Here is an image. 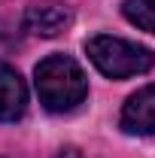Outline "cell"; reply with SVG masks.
<instances>
[{"mask_svg":"<svg viewBox=\"0 0 155 158\" xmlns=\"http://www.w3.org/2000/svg\"><path fill=\"white\" fill-rule=\"evenodd\" d=\"M40 103L49 113H70L88 94V79L70 55H49L34 70Z\"/></svg>","mask_w":155,"mask_h":158,"instance_id":"6da1fadb","label":"cell"},{"mask_svg":"<svg viewBox=\"0 0 155 158\" xmlns=\"http://www.w3.org/2000/svg\"><path fill=\"white\" fill-rule=\"evenodd\" d=\"M85 52L103 76L110 79H128V76H140L146 70H152L155 64V52L146 46L128 43L122 37H110V34H97L85 43Z\"/></svg>","mask_w":155,"mask_h":158,"instance_id":"7a4b0ae2","label":"cell"},{"mask_svg":"<svg viewBox=\"0 0 155 158\" xmlns=\"http://www.w3.org/2000/svg\"><path fill=\"white\" fill-rule=\"evenodd\" d=\"M70 24H73V12L58 3H34L21 15V27L34 37H58Z\"/></svg>","mask_w":155,"mask_h":158,"instance_id":"3957f363","label":"cell"},{"mask_svg":"<svg viewBox=\"0 0 155 158\" xmlns=\"http://www.w3.org/2000/svg\"><path fill=\"white\" fill-rule=\"evenodd\" d=\"M27 110V85L15 67L0 61V122H15Z\"/></svg>","mask_w":155,"mask_h":158,"instance_id":"277c9868","label":"cell"},{"mask_svg":"<svg viewBox=\"0 0 155 158\" xmlns=\"http://www.w3.org/2000/svg\"><path fill=\"white\" fill-rule=\"evenodd\" d=\"M122 128L128 134H155V85L140 88L122 110Z\"/></svg>","mask_w":155,"mask_h":158,"instance_id":"5b68a950","label":"cell"},{"mask_svg":"<svg viewBox=\"0 0 155 158\" xmlns=\"http://www.w3.org/2000/svg\"><path fill=\"white\" fill-rule=\"evenodd\" d=\"M122 15L131 24L155 34V0H125L122 3Z\"/></svg>","mask_w":155,"mask_h":158,"instance_id":"8992f818","label":"cell"}]
</instances>
